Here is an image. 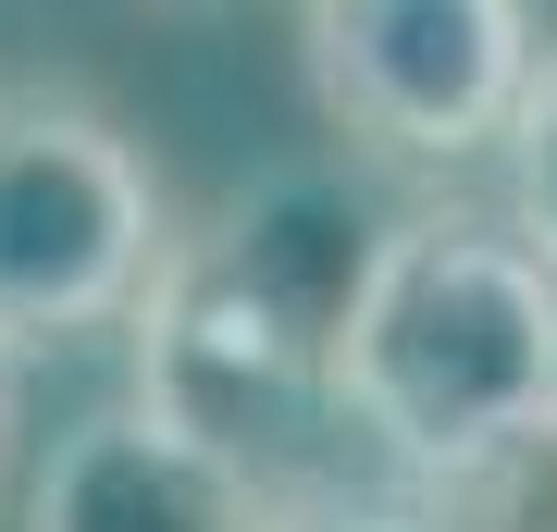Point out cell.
I'll return each instance as SVG.
<instances>
[{"label": "cell", "mask_w": 557, "mask_h": 532, "mask_svg": "<svg viewBox=\"0 0 557 532\" xmlns=\"http://www.w3.org/2000/svg\"><path fill=\"white\" fill-rule=\"evenodd\" d=\"M384 236H397V211L335 161L236 186L199 236H174L149 310L124 322L137 396L186 434L236 446L248 471H273L285 446L347 421V322Z\"/></svg>", "instance_id": "cell-1"}, {"label": "cell", "mask_w": 557, "mask_h": 532, "mask_svg": "<svg viewBox=\"0 0 557 532\" xmlns=\"http://www.w3.org/2000/svg\"><path fill=\"white\" fill-rule=\"evenodd\" d=\"M347 421L434 495L557 434V273L520 223L397 211L347 322Z\"/></svg>", "instance_id": "cell-2"}, {"label": "cell", "mask_w": 557, "mask_h": 532, "mask_svg": "<svg viewBox=\"0 0 557 532\" xmlns=\"http://www.w3.org/2000/svg\"><path fill=\"white\" fill-rule=\"evenodd\" d=\"M174 211L112 112L75 87H0V347H75L149 310Z\"/></svg>", "instance_id": "cell-3"}, {"label": "cell", "mask_w": 557, "mask_h": 532, "mask_svg": "<svg viewBox=\"0 0 557 532\" xmlns=\"http://www.w3.org/2000/svg\"><path fill=\"white\" fill-rule=\"evenodd\" d=\"M298 50L322 124L409 174L508 149L545 62L533 0H298Z\"/></svg>", "instance_id": "cell-4"}, {"label": "cell", "mask_w": 557, "mask_h": 532, "mask_svg": "<svg viewBox=\"0 0 557 532\" xmlns=\"http://www.w3.org/2000/svg\"><path fill=\"white\" fill-rule=\"evenodd\" d=\"M273 520H285V483L186 421H161L149 396L87 409L25 495V532H273Z\"/></svg>", "instance_id": "cell-5"}, {"label": "cell", "mask_w": 557, "mask_h": 532, "mask_svg": "<svg viewBox=\"0 0 557 532\" xmlns=\"http://www.w3.org/2000/svg\"><path fill=\"white\" fill-rule=\"evenodd\" d=\"M446 532H557V434L533 446H508V458H483V471H458L421 495Z\"/></svg>", "instance_id": "cell-6"}, {"label": "cell", "mask_w": 557, "mask_h": 532, "mask_svg": "<svg viewBox=\"0 0 557 532\" xmlns=\"http://www.w3.org/2000/svg\"><path fill=\"white\" fill-rule=\"evenodd\" d=\"M508 223L545 248V273H557V38H545L533 99H520V124H508Z\"/></svg>", "instance_id": "cell-7"}, {"label": "cell", "mask_w": 557, "mask_h": 532, "mask_svg": "<svg viewBox=\"0 0 557 532\" xmlns=\"http://www.w3.org/2000/svg\"><path fill=\"white\" fill-rule=\"evenodd\" d=\"M273 532H446L421 495H347V483H285Z\"/></svg>", "instance_id": "cell-8"}, {"label": "cell", "mask_w": 557, "mask_h": 532, "mask_svg": "<svg viewBox=\"0 0 557 532\" xmlns=\"http://www.w3.org/2000/svg\"><path fill=\"white\" fill-rule=\"evenodd\" d=\"M149 13H248V0H149Z\"/></svg>", "instance_id": "cell-9"}, {"label": "cell", "mask_w": 557, "mask_h": 532, "mask_svg": "<svg viewBox=\"0 0 557 532\" xmlns=\"http://www.w3.org/2000/svg\"><path fill=\"white\" fill-rule=\"evenodd\" d=\"M0 421H13V409H0Z\"/></svg>", "instance_id": "cell-10"}]
</instances>
